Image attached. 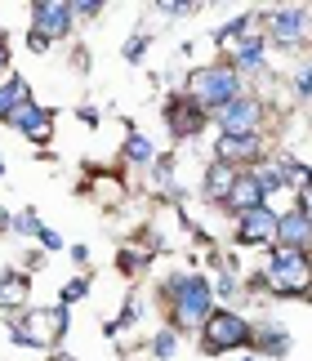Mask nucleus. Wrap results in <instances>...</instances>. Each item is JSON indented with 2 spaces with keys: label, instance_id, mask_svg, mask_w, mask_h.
<instances>
[{
  "label": "nucleus",
  "instance_id": "13",
  "mask_svg": "<svg viewBox=\"0 0 312 361\" xmlns=\"http://www.w3.org/2000/svg\"><path fill=\"white\" fill-rule=\"evenodd\" d=\"M228 205L236 214H246V210H259L263 205V192H259V183H254L250 174H236V183L228 188Z\"/></svg>",
  "mask_w": 312,
  "mask_h": 361
},
{
  "label": "nucleus",
  "instance_id": "14",
  "mask_svg": "<svg viewBox=\"0 0 312 361\" xmlns=\"http://www.w3.org/2000/svg\"><path fill=\"white\" fill-rule=\"evenodd\" d=\"M304 9H277L272 13V36L277 40H299V32H304Z\"/></svg>",
  "mask_w": 312,
  "mask_h": 361
},
{
  "label": "nucleus",
  "instance_id": "8",
  "mask_svg": "<svg viewBox=\"0 0 312 361\" xmlns=\"http://www.w3.org/2000/svg\"><path fill=\"white\" fill-rule=\"evenodd\" d=\"M5 121L13 125V130H23L27 138H36V143H45V138H49V130H54V125H49V112H45V107H36L32 99H27V103H18V107H13V112H9Z\"/></svg>",
  "mask_w": 312,
  "mask_h": 361
},
{
  "label": "nucleus",
  "instance_id": "3",
  "mask_svg": "<svg viewBox=\"0 0 312 361\" xmlns=\"http://www.w3.org/2000/svg\"><path fill=\"white\" fill-rule=\"evenodd\" d=\"M263 276H268V286H272L277 295H304L312 286V263H308L304 250H277Z\"/></svg>",
  "mask_w": 312,
  "mask_h": 361
},
{
  "label": "nucleus",
  "instance_id": "19",
  "mask_svg": "<svg viewBox=\"0 0 312 361\" xmlns=\"http://www.w3.org/2000/svg\"><path fill=\"white\" fill-rule=\"evenodd\" d=\"M236 63L241 67H259L263 63V40H236Z\"/></svg>",
  "mask_w": 312,
  "mask_h": 361
},
{
  "label": "nucleus",
  "instance_id": "15",
  "mask_svg": "<svg viewBox=\"0 0 312 361\" xmlns=\"http://www.w3.org/2000/svg\"><path fill=\"white\" fill-rule=\"evenodd\" d=\"M27 99H32V94H27V80H23V76L5 80V85H0V121H5L18 103H27Z\"/></svg>",
  "mask_w": 312,
  "mask_h": 361
},
{
  "label": "nucleus",
  "instance_id": "7",
  "mask_svg": "<svg viewBox=\"0 0 312 361\" xmlns=\"http://www.w3.org/2000/svg\"><path fill=\"white\" fill-rule=\"evenodd\" d=\"M277 237V214L268 210V205H259V210H246L241 214V224H236V241H246V245H263V241H272Z\"/></svg>",
  "mask_w": 312,
  "mask_h": 361
},
{
  "label": "nucleus",
  "instance_id": "21",
  "mask_svg": "<svg viewBox=\"0 0 312 361\" xmlns=\"http://www.w3.org/2000/svg\"><path fill=\"white\" fill-rule=\"evenodd\" d=\"M263 335H268V339H263L268 353H286V330H281V326H268Z\"/></svg>",
  "mask_w": 312,
  "mask_h": 361
},
{
  "label": "nucleus",
  "instance_id": "12",
  "mask_svg": "<svg viewBox=\"0 0 312 361\" xmlns=\"http://www.w3.org/2000/svg\"><path fill=\"white\" fill-rule=\"evenodd\" d=\"M259 157V138L254 134H223L219 138V161L236 165V161H254Z\"/></svg>",
  "mask_w": 312,
  "mask_h": 361
},
{
  "label": "nucleus",
  "instance_id": "26",
  "mask_svg": "<svg viewBox=\"0 0 312 361\" xmlns=\"http://www.w3.org/2000/svg\"><path fill=\"white\" fill-rule=\"evenodd\" d=\"M80 295H85V281H72V286H67V290H63V303H76Z\"/></svg>",
  "mask_w": 312,
  "mask_h": 361
},
{
  "label": "nucleus",
  "instance_id": "28",
  "mask_svg": "<svg viewBox=\"0 0 312 361\" xmlns=\"http://www.w3.org/2000/svg\"><path fill=\"white\" fill-rule=\"evenodd\" d=\"M299 94H312V67H304V72H299Z\"/></svg>",
  "mask_w": 312,
  "mask_h": 361
},
{
  "label": "nucleus",
  "instance_id": "6",
  "mask_svg": "<svg viewBox=\"0 0 312 361\" xmlns=\"http://www.w3.org/2000/svg\"><path fill=\"white\" fill-rule=\"evenodd\" d=\"M67 27H72V5H54V0L32 5V49H45L49 40L67 36Z\"/></svg>",
  "mask_w": 312,
  "mask_h": 361
},
{
  "label": "nucleus",
  "instance_id": "17",
  "mask_svg": "<svg viewBox=\"0 0 312 361\" xmlns=\"http://www.w3.org/2000/svg\"><path fill=\"white\" fill-rule=\"evenodd\" d=\"M236 183V174H232V165H215V170L205 174V188H210V197H228V188Z\"/></svg>",
  "mask_w": 312,
  "mask_h": 361
},
{
  "label": "nucleus",
  "instance_id": "24",
  "mask_svg": "<svg viewBox=\"0 0 312 361\" xmlns=\"http://www.w3.org/2000/svg\"><path fill=\"white\" fill-rule=\"evenodd\" d=\"M246 27H250V18H236V23H228V27H223V32H219V40H223V45H228V40H232V36H241V32H246Z\"/></svg>",
  "mask_w": 312,
  "mask_h": 361
},
{
  "label": "nucleus",
  "instance_id": "4",
  "mask_svg": "<svg viewBox=\"0 0 312 361\" xmlns=\"http://www.w3.org/2000/svg\"><path fill=\"white\" fill-rule=\"evenodd\" d=\"M232 99H236V72L228 63H215V67L192 72V103L196 107H223Z\"/></svg>",
  "mask_w": 312,
  "mask_h": 361
},
{
  "label": "nucleus",
  "instance_id": "11",
  "mask_svg": "<svg viewBox=\"0 0 312 361\" xmlns=\"http://www.w3.org/2000/svg\"><path fill=\"white\" fill-rule=\"evenodd\" d=\"M165 121H169V130H174L179 138L183 134H196V130H201V107H196L192 99H169V107H165Z\"/></svg>",
  "mask_w": 312,
  "mask_h": 361
},
{
  "label": "nucleus",
  "instance_id": "30",
  "mask_svg": "<svg viewBox=\"0 0 312 361\" xmlns=\"http://www.w3.org/2000/svg\"><path fill=\"white\" fill-rule=\"evenodd\" d=\"M9 63V49H5V40H0V67H5Z\"/></svg>",
  "mask_w": 312,
  "mask_h": 361
},
{
  "label": "nucleus",
  "instance_id": "10",
  "mask_svg": "<svg viewBox=\"0 0 312 361\" xmlns=\"http://www.w3.org/2000/svg\"><path fill=\"white\" fill-rule=\"evenodd\" d=\"M277 241L281 250H304L312 241V219L304 210H290V214H281L277 219Z\"/></svg>",
  "mask_w": 312,
  "mask_h": 361
},
{
  "label": "nucleus",
  "instance_id": "2",
  "mask_svg": "<svg viewBox=\"0 0 312 361\" xmlns=\"http://www.w3.org/2000/svg\"><path fill=\"white\" fill-rule=\"evenodd\" d=\"M67 330V308H27L18 322H13V343H27V348H45Z\"/></svg>",
  "mask_w": 312,
  "mask_h": 361
},
{
  "label": "nucleus",
  "instance_id": "18",
  "mask_svg": "<svg viewBox=\"0 0 312 361\" xmlns=\"http://www.w3.org/2000/svg\"><path fill=\"white\" fill-rule=\"evenodd\" d=\"M250 178L259 183V192L268 197V192H277L281 183H286V165H259V170H254Z\"/></svg>",
  "mask_w": 312,
  "mask_h": 361
},
{
  "label": "nucleus",
  "instance_id": "16",
  "mask_svg": "<svg viewBox=\"0 0 312 361\" xmlns=\"http://www.w3.org/2000/svg\"><path fill=\"white\" fill-rule=\"evenodd\" d=\"M27 299V276L23 272H0V303H23Z\"/></svg>",
  "mask_w": 312,
  "mask_h": 361
},
{
  "label": "nucleus",
  "instance_id": "5",
  "mask_svg": "<svg viewBox=\"0 0 312 361\" xmlns=\"http://www.w3.org/2000/svg\"><path fill=\"white\" fill-rule=\"evenodd\" d=\"M201 335H205V353H228V348H246L250 343V326L236 312H210Z\"/></svg>",
  "mask_w": 312,
  "mask_h": 361
},
{
  "label": "nucleus",
  "instance_id": "27",
  "mask_svg": "<svg viewBox=\"0 0 312 361\" xmlns=\"http://www.w3.org/2000/svg\"><path fill=\"white\" fill-rule=\"evenodd\" d=\"M40 241H45L49 250H59V245H63V241H59V232H49V228H40Z\"/></svg>",
  "mask_w": 312,
  "mask_h": 361
},
{
  "label": "nucleus",
  "instance_id": "31",
  "mask_svg": "<svg viewBox=\"0 0 312 361\" xmlns=\"http://www.w3.org/2000/svg\"><path fill=\"white\" fill-rule=\"evenodd\" d=\"M59 361H72V357H59Z\"/></svg>",
  "mask_w": 312,
  "mask_h": 361
},
{
  "label": "nucleus",
  "instance_id": "22",
  "mask_svg": "<svg viewBox=\"0 0 312 361\" xmlns=\"http://www.w3.org/2000/svg\"><path fill=\"white\" fill-rule=\"evenodd\" d=\"M152 353H156V357H169V353H174V335H169V330H161V335H156V343H152Z\"/></svg>",
  "mask_w": 312,
  "mask_h": 361
},
{
  "label": "nucleus",
  "instance_id": "9",
  "mask_svg": "<svg viewBox=\"0 0 312 361\" xmlns=\"http://www.w3.org/2000/svg\"><path fill=\"white\" fill-rule=\"evenodd\" d=\"M254 121H259V103L254 99H232V103H223V112H219L223 134H254Z\"/></svg>",
  "mask_w": 312,
  "mask_h": 361
},
{
  "label": "nucleus",
  "instance_id": "29",
  "mask_svg": "<svg viewBox=\"0 0 312 361\" xmlns=\"http://www.w3.org/2000/svg\"><path fill=\"white\" fill-rule=\"evenodd\" d=\"M299 210H304V214L312 219V188H304V205H299Z\"/></svg>",
  "mask_w": 312,
  "mask_h": 361
},
{
  "label": "nucleus",
  "instance_id": "23",
  "mask_svg": "<svg viewBox=\"0 0 312 361\" xmlns=\"http://www.w3.org/2000/svg\"><path fill=\"white\" fill-rule=\"evenodd\" d=\"M13 224H18V232H27V237H32V232L40 237V224H36V214H32V210H23L18 219H13Z\"/></svg>",
  "mask_w": 312,
  "mask_h": 361
},
{
  "label": "nucleus",
  "instance_id": "20",
  "mask_svg": "<svg viewBox=\"0 0 312 361\" xmlns=\"http://www.w3.org/2000/svg\"><path fill=\"white\" fill-rule=\"evenodd\" d=\"M125 152H130V161H152V143L143 134H130V143H125Z\"/></svg>",
  "mask_w": 312,
  "mask_h": 361
},
{
  "label": "nucleus",
  "instance_id": "1",
  "mask_svg": "<svg viewBox=\"0 0 312 361\" xmlns=\"http://www.w3.org/2000/svg\"><path fill=\"white\" fill-rule=\"evenodd\" d=\"M169 295H174V322L183 330H201L205 326V317L215 312L210 308V281L205 276H169Z\"/></svg>",
  "mask_w": 312,
  "mask_h": 361
},
{
  "label": "nucleus",
  "instance_id": "25",
  "mask_svg": "<svg viewBox=\"0 0 312 361\" xmlns=\"http://www.w3.org/2000/svg\"><path fill=\"white\" fill-rule=\"evenodd\" d=\"M143 45H148V40H143V36H134L130 45H125V59H130V63H138V59H143Z\"/></svg>",
  "mask_w": 312,
  "mask_h": 361
}]
</instances>
